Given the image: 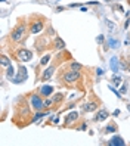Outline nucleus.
Returning a JSON list of instances; mask_svg holds the SVG:
<instances>
[{"mask_svg": "<svg viewBox=\"0 0 130 146\" xmlns=\"http://www.w3.org/2000/svg\"><path fill=\"white\" fill-rule=\"evenodd\" d=\"M47 115V112H37V114H35L34 117H33V123H35V121H39L41 117H46Z\"/></svg>", "mask_w": 130, "mask_h": 146, "instance_id": "nucleus-16", "label": "nucleus"}, {"mask_svg": "<svg viewBox=\"0 0 130 146\" xmlns=\"http://www.w3.org/2000/svg\"><path fill=\"white\" fill-rule=\"evenodd\" d=\"M49 60H50V56H49V55H46V56H43V59H41V62H40V64H41V65H46L47 62H49Z\"/></svg>", "mask_w": 130, "mask_h": 146, "instance_id": "nucleus-20", "label": "nucleus"}, {"mask_svg": "<svg viewBox=\"0 0 130 146\" xmlns=\"http://www.w3.org/2000/svg\"><path fill=\"white\" fill-rule=\"evenodd\" d=\"M0 64H2L3 68H7V66L12 65V64H10V60H9V58H6V56H2V58H0Z\"/></svg>", "mask_w": 130, "mask_h": 146, "instance_id": "nucleus-14", "label": "nucleus"}, {"mask_svg": "<svg viewBox=\"0 0 130 146\" xmlns=\"http://www.w3.org/2000/svg\"><path fill=\"white\" fill-rule=\"evenodd\" d=\"M71 69H73V71H78V69H81V64H78V62H73V64H71Z\"/></svg>", "mask_w": 130, "mask_h": 146, "instance_id": "nucleus-19", "label": "nucleus"}, {"mask_svg": "<svg viewBox=\"0 0 130 146\" xmlns=\"http://www.w3.org/2000/svg\"><path fill=\"white\" fill-rule=\"evenodd\" d=\"M53 71H55V68H53V66L47 68V69L43 72V80H44V81H46V80H49V78L52 77V74H53Z\"/></svg>", "mask_w": 130, "mask_h": 146, "instance_id": "nucleus-10", "label": "nucleus"}, {"mask_svg": "<svg viewBox=\"0 0 130 146\" xmlns=\"http://www.w3.org/2000/svg\"><path fill=\"white\" fill-rule=\"evenodd\" d=\"M41 30H43V24H41V22L33 24V27H31V33H33V34H37V33H40Z\"/></svg>", "mask_w": 130, "mask_h": 146, "instance_id": "nucleus-8", "label": "nucleus"}, {"mask_svg": "<svg viewBox=\"0 0 130 146\" xmlns=\"http://www.w3.org/2000/svg\"><path fill=\"white\" fill-rule=\"evenodd\" d=\"M112 81H114V84H115L117 87L121 84V78H120V77H114V78H112Z\"/></svg>", "mask_w": 130, "mask_h": 146, "instance_id": "nucleus-21", "label": "nucleus"}, {"mask_svg": "<svg viewBox=\"0 0 130 146\" xmlns=\"http://www.w3.org/2000/svg\"><path fill=\"white\" fill-rule=\"evenodd\" d=\"M105 2H112V0H105Z\"/></svg>", "mask_w": 130, "mask_h": 146, "instance_id": "nucleus-29", "label": "nucleus"}, {"mask_svg": "<svg viewBox=\"0 0 130 146\" xmlns=\"http://www.w3.org/2000/svg\"><path fill=\"white\" fill-rule=\"evenodd\" d=\"M96 72H98V75H102V74H103V71H102L101 68H98V69H96Z\"/></svg>", "mask_w": 130, "mask_h": 146, "instance_id": "nucleus-25", "label": "nucleus"}, {"mask_svg": "<svg viewBox=\"0 0 130 146\" xmlns=\"http://www.w3.org/2000/svg\"><path fill=\"white\" fill-rule=\"evenodd\" d=\"M117 128L114 127V126H108V127H106V130H105V133H114Z\"/></svg>", "mask_w": 130, "mask_h": 146, "instance_id": "nucleus-22", "label": "nucleus"}, {"mask_svg": "<svg viewBox=\"0 0 130 146\" xmlns=\"http://www.w3.org/2000/svg\"><path fill=\"white\" fill-rule=\"evenodd\" d=\"M108 117H109V114L106 112L105 109H102V111H99V112L96 114V117H95V119H96V121H103V119H106Z\"/></svg>", "mask_w": 130, "mask_h": 146, "instance_id": "nucleus-7", "label": "nucleus"}, {"mask_svg": "<svg viewBox=\"0 0 130 146\" xmlns=\"http://www.w3.org/2000/svg\"><path fill=\"white\" fill-rule=\"evenodd\" d=\"M80 78V72L78 71H69L64 75V81L67 83H73V81H77Z\"/></svg>", "mask_w": 130, "mask_h": 146, "instance_id": "nucleus-2", "label": "nucleus"}, {"mask_svg": "<svg viewBox=\"0 0 130 146\" xmlns=\"http://www.w3.org/2000/svg\"><path fill=\"white\" fill-rule=\"evenodd\" d=\"M25 80H27V68L21 66V68H19V74H18V77L14 78V83H22V81H25Z\"/></svg>", "mask_w": 130, "mask_h": 146, "instance_id": "nucleus-5", "label": "nucleus"}, {"mask_svg": "<svg viewBox=\"0 0 130 146\" xmlns=\"http://www.w3.org/2000/svg\"><path fill=\"white\" fill-rule=\"evenodd\" d=\"M50 105H52V100H50V99H47V100L44 102V108H46V106H50Z\"/></svg>", "mask_w": 130, "mask_h": 146, "instance_id": "nucleus-24", "label": "nucleus"}, {"mask_svg": "<svg viewBox=\"0 0 130 146\" xmlns=\"http://www.w3.org/2000/svg\"><path fill=\"white\" fill-rule=\"evenodd\" d=\"M105 25H106V28H108V33H109V34H111V33H114V30H115V24H114L112 21L105 19Z\"/></svg>", "mask_w": 130, "mask_h": 146, "instance_id": "nucleus-12", "label": "nucleus"}, {"mask_svg": "<svg viewBox=\"0 0 130 146\" xmlns=\"http://www.w3.org/2000/svg\"><path fill=\"white\" fill-rule=\"evenodd\" d=\"M55 47H56V49H64V47H65V43H64L61 39H56V41H55Z\"/></svg>", "mask_w": 130, "mask_h": 146, "instance_id": "nucleus-17", "label": "nucleus"}, {"mask_svg": "<svg viewBox=\"0 0 130 146\" xmlns=\"http://www.w3.org/2000/svg\"><path fill=\"white\" fill-rule=\"evenodd\" d=\"M24 33H25V27H24V25H19L14 33H12V39H14L15 41H19V40L24 37Z\"/></svg>", "mask_w": 130, "mask_h": 146, "instance_id": "nucleus-3", "label": "nucleus"}, {"mask_svg": "<svg viewBox=\"0 0 130 146\" xmlns=\"http://www.w3.org/2000/svg\"><path fill=\"white\" fill-rule=\"evenodd\" d=\"M33 58V53L30 50H27V49H22V50L18 52V59L19 60H24V62H28V60Z\"/></svg>", "mask_w": 130, "mask_h": 146, "instance_id": "nucleus-4", "label": "nucleus"}, {"mask_svg": "<svg viewBox=\"0 0 130 146\" xmlns=\"http://www.w3.org/2000/svg\"><path fill=\"white\" fill-rule=\"evenodd\" d=\"M7 77H14V68H12V65L7 66Z\"/></svg>", "mask_w": 130, "mask_h": 146, "instance_id": "nucleus-23", "label": "nucleus"}, {"mask_svg": "<svg viewBox=\"0 0 130 146\" xmlns=\"http://www.w3.org/2000/svg\"><path fill=\"white\" fill-rule=\"evenodd\" d=\"M52 92H53V87H52V86H43V87L40 89V93H41L43 96H50Z\"/></svg>", "mask_w": 130, "mask_h": 146, "instance_id": "nucleus-9", "label": "nucleus"}, {"mask_svg": "<svg viewBox=\"0 0 130 146\" xmlns=\"http://www.w3.org/2000/svg\"><path fill=\"white\" fill-rule=\"evenodd\" d=\"M127 109H129V112H130V105H127Z\"/></svg>", "mask_w": 130, "mask_h": 146, "instance_id": "nucleus-28", "label": "nucleus"}, {"mask_svg": "<svg viewBox=\"0 0 130 146\" xmlns=\"http://www.w3.org/2000/svg\"><path fill=\"white\" fill-rule=\"evenodd\" d=\"M103 41V35H99V37H98V43H102Z\"/></svg>", "mask_w": 130, "mask_h": 146, "instance_id": "nucleus-26", "label": "nucleus"}, {"mask_svg": "<svg viewBox=\"0 0 130 146\" xmlns=\"http://www.w3.org/2000/svg\"><path fill=\"white\" fill-rule=\"evenodd\" d=\"M129 24H130V19H129V18H127V21H126V24H124V27H126V28H127V27H129Z\"/></svg>", "mask_w": 130, "mask_h": 146, "instance_id": "nucleus-27", "label": "nucleus"}, {"mask_svg": "<svg viewBox=\"0 0 130 146\" xmlns=\"http://www.w3.org/2000/svg\"><path fill=\"white\" fill-rule=\"evenodd\" d=\"M123 145H124V140L120 136H114L109 140V146H123Z\"/></svg>", "mask_w": 130, "mask_h": 146, "instance_id": "nucleus-6", "label": "nucleus"}, {"mask_svg": "<svg viewBox=\"0 0 130 146\" xmlns=\"http://www.w3.org/2000/svg\"><path fill=\"white\" fill-rule=\"evenodd\" d=\"M31 106L35 109V111H40V109L44 108V102L40 99L39 96H31Z\"/></svg>", "mask_w": 130, "mask_h": 146, "instance_id": "nucleus-1", "label": "nucleus"}, {"mask_svg": "<svg viewBox=\"0 0 130 146\" xmlns=\"http://www.w3.org/2000/svg\"><path fill=\"white\" fill-rule=\"evenodd\" d=\"M108 43H109V46H111L112 49L118 47V44H120V43H118V40H114V39H109V40H108Z\"/></svg>", "mask_w": 130, "mask_h": 146, "instance_id": "nucleus-18", "label": "nucleus"}, {"mask_svg": "<svg viewBox=\"0 0 130 146\" xmlns=\"http://www.w3.org/2000/svg\"><path fill=\"white\" fill-rule=\"evenodd\" d=\"M83 109H84L86 112H93L95 109H96V103H86L83 106Z\"/></svg>", "mask_w": 130, "mask_h": 146, "instance_id": "nucleus-13", "label": "nucleus"}, {"mask_svg": "<svg viewBox=\"0 0 130 146\" xmlns=\"http://www.w3.org/2000/svg\"><path fill=\"white\" fill-rule=\"evenodd\" d=\"M118 66H120V64H118V59H117V56L111 58V69H112L114 72H117V71H118Z\"/></svg>", "mask_w": 130, "mask_h": 146, "instance_id": "nucleus-11", "label": "nucleus"}, {"mask_svg": "<svg viewBox=\"0 0 130 146\" xmlns=\"http://www.w3.org/2000/svg\"><path fill=\"white\" fill-rule=\"evenodd\" d=\"M77 117H78V114H77V112H71V114H68L67 121H68V123H71V121H75V119H77Z\"/></svg>", "mask_w": 130, "mask_h": 146, "instance_id": "nucleus-15", "label": "nucleus"}]
</instances>
